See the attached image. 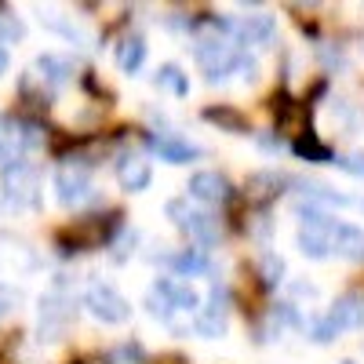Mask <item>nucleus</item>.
Masks as SVG:
<instances>
[{
    "instance_id": "nucleus-23",
    "label": "nucleus",
    "mask_w": 364,
    "mask_h": 364,
    "mask_svg": "<svg viewBox=\"0 0 364 364\" xmlns=\"http://www.w3.org/2000/svg\"><path fill=\"white\" fill-rule=\"evenodd\" d=\"M302 193H306V197H317V200H328V204H346V197H343V193L321 186V182H306V186H302Z\"/></svg>"
},
{
    "instance_id": "nucleus-15",
    "label": "nucleus",
    "mask_w": 364,
    "mask_h": 364,
    "mask_svg": "<svg viewBox=\"0 0 364 364\" xmlns=\"http://www.w3.org/2000/svg\"><path fill=\"white\" fill-rule=\"evenodd\" d=\"M204 120H211V124H219L233 135H245L248 132V117L245 113H237L233 106H208L204 109Z\"/></svg>"
},
{
    "instance_id": "nucleus-21",
    "label": "nucleus",
    "mask_w": 364,
    "mask_h": 364,
    "mask_svg": "<svg viewBox=\"0 0 364 364\" xmlns=\"http://www.w3.org/2000/svg\"><path fill=\"white\" fill-rule=\"evenodd\" d=\"M22 37H26L22 18H18V15H8V11H0V41L15 44V41H22Z\"/></svg>"
},
{
    "instance_id": "nucleus-31",
    "label": "nucleus",
    "mask_w": 364,
    "mask_h": 364,
    "mask_svg": "<svg viewBox=\"0 0 364 364\" xmlns=\"http://www.w3.org/2000/svg\"><path fill=\"white\" fill-rule=\"evenodd\" d=\"M0 364H11V360H4V357H0Z\"/></svg>"
},
{
    "instance_id": "nucleus-7",
    "label": "nucleus",
    "mask_w": 364,
    "mask_h": 364,
    "mask_svg": "<svg viewBox=\"0 0 364 364\" xmlns=\"http://www.w3.org/2000/svg\"><path fill=\"white\" fill-rule=\"evenodd\" d=\"M197 63L208 70V80H219L230 70H237L240 58H237V51L226 41H200L197 44Z\"/></svg>"
},
{
    "instance_id": "nucleus-4",
    "label": "nucleus",
    "mask_w": 364,
    "mask_h": 364,
    "mask_svg": "<svg viewBox=\"0 0 364 364\" xmlns=\"http://www.w3.org/2000/svg\"><path fill=\"white\" fill-rule=\"evenodd\" d=\"M37 146L33 128H18L15 120H0V168H11L26 161V154Z\"/></svg>"
},
{
    "instance_id": "nucleus-24",
    "label": "nucleus",
    "mask_w": 364,
    "mask_h": 364,
    "mask_svg": "<svg viewBox=\"0 0 364 364\" xmlns=\"http://www.w3.org/2000/svg\"><path fill=\"white\" fill-rule=\"evenodd\" d=\"M281 273H284L281 255H266V259H262V281H266V284H277V281H281Z\"/></svg>"
},
{
    "instance_id": "nucleus-6",
    "label": "nucleus",
    "mask_w": 364,
    "mask_h": 364,
    "mask_svg": "<svg viewBox=\"0 0 364 364\" xmlns=\"http://www.w3.org/2000/svg\"><path fill=\"white\" fill-rule=\"evenodd\" d=\"M55 190H58V200H63L66 208L70 204H80L91 190V171L87 164H63L55 171Z\"/></svg>"
},
{
    "instance_id": "nucleus-26",
    "label": "nucleus",
    "mask_w": 364,
    "mask_h": 364,
    "mask_svg": "<svg viewBox=\"0 0 364 364\" xmlns=\"http://www.w3.org/2000/svg\"><path fill=\"white\" fill-rule=\"evenodd\" d=\"M331 164H339L343 171H350V175H357V178H364V154H353V157H336Z\"/></svg>"
},
{
    "instance_id": "nucleus-3",
    "label": "nucleus",
    "mask_w": 364,
    "mask_h": 364,
    "mask_svg": "<svg viewBox=\"0 0 364 364\" xmlns=\"http://www.w3.org/2000/svg\"><path fill=\"white\" fill-rule=\"evenodd\" d=\"M37 186H41V178H37V168L33 164H11L4 168V197L15 211H26V208H37Z\"/></svg>"
},
{
    "instance_id": "nucleus-8",
    "label": "nucleus",
    "mask_w": 364,
    "mask_h": 364,
    "mask_svg": "<svg viewBox=\"0 0 364 364\" xmlns=\"http://www.w3.org/2000/svg\"><path fill=\"white\" fill-rule=\"evenodd\" d=\"M328 252L343 259H364V230L353 223H331L328 226Z\"/></svg>"
},
{
    "instance_id": "nucleus-13",
    "label": "nucleus",
    "mask_w": 364,
    "mask_h": 364,
    "mask_svg": "<svg viewBox=\"0 0 364 364\" xmlns=\"http://www.w3.org/2000/svg\"><path fill=\"white\" fill-rule=\"evenodd\" d=\"M273 33H277V26H273V15H266V11H255V15H248L245 22H240V41L245 44L266 48L273 41Z\"/></svg>"
},
{
    "instance_id": "nucleus-2",
    "label": "nucleus",
    "mask_w": 364,
    "mask_h": 364,
    "mask_svg": "<svg viewBox=\"0 0 364 364\" xmlns=\"http://www.w3.org/2000/svg\"><path fill=\"white\" fill-rule=\"evenodd\" d=\"M84 306H87L91 317L102 321V324H124L132 317V302L117 288H109V284H91L87 295H84Z\"/></svg>"
},
{
    "instance_id": "nucleus-22",
    "label": "nucleus",
    "mask_w": 364,
    "mask_h": 364,
    "mask_svg": "<svg viewBox=\"0 0 364 364\" xmlns=\"http://www.w3.org/2000/svg\"><path fill=\"white\" fill-rule=\"evenodd\" d=\"M142 360V346L139 343H124L109 353V364H139Z\"/></svg>"
},
{
    "instance_id": "nucleus-11",
    "label": "nucleus",
    "mask_w": 364,
    "mask_h": 364,
    "mask_svg": "<svg viewBox=\"0 0 364 364\" xmlns=\"http://www.w3.org/2000/svg\"><path fill=\"white\" fill-rule=\"evenodd\" d=\"M154 291L168 302L171 310H190V314L200 310V295L190 288V281H168V277H164V281L154 284Z\"/></svg>"
},
{
    "instance_id": "nucleus-19",
    "label": "nucleus",
    "mask_w": 364,
    "mask_h": 364,
    "mask_svg": "<svg viewBox=\"0 0 364 364\" xmlns=\"http://www.w3.org/2000/svg\"><path fill=\"white\" fill-rule=\"evenodd\" d=\"M171 266L178 269V277H193V273H204L208 269V259H204L200 248H186V252H178L171 259Z\"/></svg>"
},
{
    "instance_id": "nucleus-18",
    "label": "nucleus",
    "mask_w": 364,
    "mask_h": 364,
    "mask_svg": "<svg viewBox=\"0 0 364 364\" xmlns=\"http://www.w3.org/2000/svg\"><path fill=\"white\" fill-rule=\"evenodd\" d=\"M299 252L310 259H328V230H302L299 233Z\"/></svg>"
},
{
    "instance_id": "nucleus-10",
    "label": "nucleus",
    "mask_w": 364,
    "mask_h": 364,
    "mask_svg": "<svg viewBox=\"0 0 364 364\" xmlns=\"http://www.w3.org/2000/svg\"><path fill=\"white\" fill-rule=\"evenodd\" d=\"M117 178H120V186H124L128 193H142V190H149V182H154V171H149L146 157L128 154V157L117 161Z\"/></svg>"
},
{
    "instance_id": "nucleus-25",
    "label": "nucleus",
    "mask_w": 364,
    "mask_h": 364,
    "mask_svg": "<svg viewBox=\"0 0 364 364\" xmlns=\"http://www.w3.org/2000/svg\"><path fill=\"white\" fill-rule=\"evenodd\" d=\"M310 336H314V343H331V339L339 336V331H336V324L324 317V321H317V324L310 328Z\"/></svg>"
},
{
    "instance_id": "nucleus-14",
    "label": "nucleus",
    "mask_w": 364,
    "mask_h": 364,
    "mask_svg": "<svg viewBox=\"0 0 364 364\" xmlns=\"http://www.w3.org/2000/svg\"><path fill=\"white\" fill-rule=\"evenodd\" d=\"M149 146H154V149H157V154H161L168 164H190V161L197 157V146H190V142H178V139H168V135L154 139Z\"/></svg>"
},
{
    "instance_id": "nucleus-5",
    "label": "nucleus",
    "mask_w": 364,
    "mask_h": 364,
    "mask_svg": "<svg viewBox=\"0 0 364 364\" xmlns=\"http://www.w3.org/2000/svg\"><path fill=\"white\" fill-rule=\"evenodd\" d=\"M226 317H230V299H226V291L223 288H211V295H208V306H200L197 310V331L204 339H219V336H226Z\"/></svg>"
},
{
    "instance_id": "nucleus-20",
    "label": "nucleus",
    "mask_w": 364,
    "mask_h": 364,
    "mask_svg": "<svg viewBox=\"0 0 364 364\" xmlns=\"http://www.w3.org/2000/svg\"><path fill=\"white\" fill-rule=\"evenodd\" d=\"M37 70H41V80L48 77L51 84H63V80H66V73H70V66L63 63V58H55V55L37 58Z\"/></svg>"
},
{
    "instance_id": "nucleus-29",
    "label": "nucleus",
    "mask_w": 364,
    "mask_h": 364,
    "mask_svg": "<svg viewBox=\"0 0 364 364\" xmlns=\"http://www.w3.org/2000/svg\"><path fill=\"white\" fill-rule=\"evenodd\" d=\"M11 302H15V299H11V291H8V288H0V317H4V314L11 310Z\"/></svg>"
},
{
    "instance_id": "nucleus-12",
    "label": "nucleus",
    "mask_w": 364,
    "mask_h": 364,
    "mask_svg": "<svg viewBox=\"0 0 364 364\" xmlns=\"http://www.w3.org/2000/svg\"><path fill=\"white\" fill-rule=\"evenodd\" d=\"M328 321L336 324V331H350V328H364V299L360 295H343L331 306Z\"/></svg>"
},
{
    "instance_id": "nucleus-1",
    "label": "nucleus",
    "mask_w": 364,
    "mask_h": 364,
    "mask_svg": "<svg viewBox=\"0 0 364 364\" xmlns=\"http://www.w3.org/2000/svg\"><path fill=\"white\" fill-rule=\"evenodd\" d=\"M168 219L190 240H197V245H215L219 240V219L200 211V208H190V200H182V197L168 200Z\"/></svg>"
},
{
    "instance_id": "nucleus-30",
    "label": "nucleus",
    "mask_w": 364,
    "mask_h": 364,
    "mask_svg": "<svg viewBox=\"0 0 364 364\" xmlns=\"http://www.w3.org/2000/svg\"><path fill=\"white\" fill-rule=\"evenodd\" d=\"M4 70H8V51L0 48V73H4Z\"/></svg>"
},
{
    "instance_id": "nucleus-28",
    "label": "nucleus",
    "mask_w": 364,
    "mask_h": 364,
    "mask_svg": "<svg viewBox=\"0 0 364 364\" xmlns=\"http://www.w3.org/2000/svg\"><path fill=\"white\" fill-rule=\"evenodd\" d=\"M146 306H149V314H154V317H161V321H171V306H168V302H164L157 291H149Z\"/></svg>"
},
{
    "instance_id": "nucleus-16",
    "label": "nucleus",
    "mask_w": 364,
    "mask_h": 364,
    "mask_svg": "<svg viewBox=\"0 0 364 364\" xmlns=\"http://www.w3.org/2000/svg\"><path fill=\"white\" fill-rule=\"evenodd\" d=\"M295 154L302 157V161H314V164H331L336 161V154L314 135V132H306V135H299L295 139Z\"/></svg>"
},
{
    "instance_id": "nucleus-27",
    "label": "nucleus",
    "mask_w": 364,
    "mask_h": 364,
    "mask_svg": "<svg viewBox=\"0 0 364 364\" xmlns=\"http://www.w3.org/2000/svg\"><path fill=\"white\" fill-rule=\"evenodd\" d=\"M157 84H171V87L178 91V95H182V91H186V80H182L178 66H164V70H161V77H157Z\"/></svg>"
},
{
    "instance_id": "nucleus-17",
    "label": "nucleus",
    "mask_w": 364,
    "mask_h": 364,
    "mask_svg": "<svg viewBox=\"0 0 364 364\" xmlns=\"http://www.w3.org/2000/svg\"><path fill=\"white\" fill-rule=\"evenodd\" d=\"M146 63V41L142 37H128L117 48V66L124 73H139V66Z\"/></svg>"
},
{
    "instance_id": "nucleus-9",
    "label": "nucleus",
    "mask_w": 364,
    "mask_h": 364,
    "mask_svg": "<svg viewBox=\"0 0 364 364\" xmlns=\"http://www.w3.org/2000/svg\"><path fill=\"white\" fill-rule=\"evenodd\" d=\"M186 190H190V197L200 200V204H219V200L230 197V182H226V175H219V171H193Z\"/></svg>"
},
{
    "instance_id": "nucleus-32",
    "label": "nucleus",
    "mask_w": 364,
    "mask_h": 364,
    "mask_svg": "<svg viewBox=\"0 0 364 364\" xmlns=\"http://www.w3.org/2000/svg\"><path fill=\"white\" fill-rule=\"evenodd\" d=\"M343 364H353V360H343Z\"/></svg>"
}]
</instances>
